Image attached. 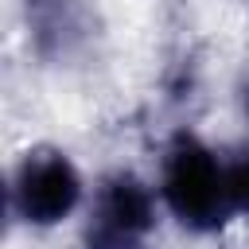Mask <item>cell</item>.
<instances>
[{
  "label": "cell",
  "instance_id": "cell-1",
  "mask_svg": "<svg viewBox=\"0 0 249 249\" xmlns=\"http://www.w3.org/2000/svg\"><path fill=\"white\" fill-rule=\"evenodd\" d=\"M156 191L167 222L187 237H222L233 230L230 183H226V144H214L195 124H175L160 140Z\"/></svg>",
  "mask_w": 249,
  "mask_h": 249
},
{
  "label": "cell",
  "instance_id": "cell-2",
  "mask_svg": "<svg viewBox=\"0 0 249 249\" xmlns=\"http://www.w3.org/2000/svg\"><path fill=\"white\" fill-rule=\"evenodd\" d=\"M93 179L66 144H27L8 167V218L23 233H58L78 226Z\"/></svg>",
  "mask_w": 249,
  "mask_h": 249
},
{
  "label": "cell",
  "instance_id": "cell-3",
  "mask_svg": "<svg viewBox=\"0 0 249 249\" xmlns=\"http://www.w3.org/2000/svg\"><path fill=\"white\" fill-rule=\"evenodd\" d=\"M167 226L156 179L132 163H109L93 175L74 249H156Z\"/></svg>",
  "mask_w": 249,
  "mask_h": 249
},
{
  "label": "cell",
  "instance_id": "cell-4",
  "mask_svg": "<svg viewBox=\"0 0 249 249\" xmlns=\"http://www.w3.org/2000/svg\"><path fill=\"white\" fill-rule=\"evenodd\" d=\"M23 8H27V39L35 54L58 62L70 58L86 39L82 0H23Z\"/></svg>",
  "mask_w": 249,
  "mask_h": 249
},
{
  "label": "cell",
  "instance_id": "cell-5",
  "mask_svg": "<svg viewBox=\"0 0 249 249\" xmlns=\"http://www.w3.org/2000/svg\"><path fill=\"white\" fill-rule=\"evenodd\" d=\"M226 183H230L233 222L249 226V136L237 144H226Z\"/></svg>",
  "mask_w": 249,
  "mask_h": 249
},
{
  "label": "cell",
  "instance_id": "cell-6",
  "mask_svg": "<svg viewBox=\"0 0 249 249\" xmlns=\"http://www.w3.org/2000/svg\"><path fill=\"white\" fill-rule=\"evenodd\" d=\"M237 109H241V121L249 128V66H245V78H241V89H237Z\"/></svg>",
  "mask_w": 249,
  "mask_h": 249
}]
</instances>
